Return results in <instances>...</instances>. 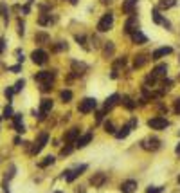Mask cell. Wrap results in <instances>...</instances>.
Masks as SVG:
<instances>
[{
  "label": "cell",
  "instance_id": "obj_1",
  "mask_svg": "<svg viewBox=\"0 0 180 193\" xmlns=\"http://www.w3.org/2000/svg\"><path fill=\"white\" fill-rule=\"evenodd\" d=\"M96 107H97V101H96L94 98H85L83 101H79L78 110H79L81 114H88V112H92Z\"/></svg>",
  "mask_w": 180,
  "mask_h": 193
},
{
  "label": "cell",
  "instance_id": "obj_2",
  "mask_svg": "<svg viewBox=\"0 0 180 193\" xmlns=\"http://www.w3.org/2000/svg\"><path fill=\"white\" fill-rule=\"evenodd\" d=\"M112 23H114V14H112V13H106V14L99 20V23H97V31H99V33H106V31L112 27Z\"/></svg>",
  "mask_w": 180,
  "mask_h": 193
},
{
  "label": "cell",
  "instance_id": "obj_3",
  "mask_svg": "<svg viewBox=\"0 0 180 193\" xmlns=\"http://www.w3.org/2000/svg\"><path fill=\"white\" fill-rule=\"evenodd\" d=\"M168 125H169V123H168V119H164V117H153V119H148V126L153 128V130H164Z\"/></svg>",
  "mask_w": 180,
  "mask_h": 193
},
{
  "label": "cell",
  "instance_id": "obj_4",
  "mask_svg": "<svg viewBox=\"0 0 180 193\" xmlns=\"http://www.w3.org/2000/svg\"><path fill=\"white\" fill-rule=\"evenodd\" d=\"M31 60H32L36 65H43V63L47 61V52H45V51H41V49H36V51H32Z\"/></svg>",
  "mask_w": 180,
  "mask_h": 193
},
{
  "label": "cell",
  "instance_id": "obj_5",
  "mask_svg": "<svg viewBox=\"0 0 180 193\" xmlns=\"http://www.w3.org/2000/svg\"><path fill=\"white\" fill-rule=\"evenodd\" d=\"M47 141H49V135H47V134L43 132V134L40 135V139H38V143H36V145L32 146V150H31V154H32V155H36V154H40V152H41V148H43V146L47 145Z\"/></svg>",
  "mask_w": 180,
  "mask_h": 193
},
{
  "label": "cell",
  "instance_id": "obj_6",
  "mask_svg": "<svg viewBox=\"0 0 180 193\" xmlns=\"http://www.w3.org/2000/svg\"><path fill=\"white\" fill-rule=\"evenodd\" d=\"M135 190H137V181H133V179H128L121 184V191L123 193H135Z\"/></svg>",
  "mask_w": 180,
  "mask_h": 193
},
{
  "label": "cell",
  "instance_id": "obj_7",
  "mask_svg": "<svg viewBox=\"0 0 180 193\" xmlns=\"http://www.w3.org/2000/svg\"><path fill=\"white\" fill-rule=\"evenodd\" d=\"M34 79H36V81H40V83L52 81V79H54V72H50V70H41V72H38V74L34 76Z\"/></svg>",
  "mask_w": 180,
  "mask_h": 193
},
{
  "label": "cell",
  "instance_id": "obj_8",
  "mask_svg": "<svg viewBox=\"0 0 180 193\" xmlns=\"http://www.w3.org/2000/svg\"><path fill=\"white\" fill-rule=\"evenodd\" d=\"M171 52H173V49H171V47H160V49L153 51L151 60H160L162 56H168V54H171Z\"/></svg>",
  "mask_w": 180,
  "mask_h": 193
},
{
  "label": "cell",
  "instance_id": "obj_9",
  "mask_svg": "<svg viewBox=\"0 0 180 193\" xmlns=\"http://www.w3.org/2000/svg\"><path fill=\"white\" fill-rule=\"evenodd\" d=\"M87 170V164H81L79 168H76V170H72V172H67V175H65V179L69 181V182H72L78 175H81V172H85Z\"/></svg>",
  "mask_w": 180,
  "mask_h": 193
},
{
  "label": "cell",
  "instance_id": "obj_10",
  "mask_svg": "<svg viewBox=\"0 0 180 193\" xmlns=\"http://www.w3.org/2000/svg\"><path fill=\"white\" fill-rule=\"evenodd\" d=\"M13 123H14V128H16L18 134H23V132H25V126H23V123H22V114H14V116H13Z\"/></svg>",
  "mask_w": 180,
  "mask_h": 193
},
{
  "label": "cell",
  "instance_id": "obj_11",
  "mask_svg": "<svg viewBox=\"0 0 180 193\" xmlns=\"http://www.w3.org/2000/svg\"><path fill=\"white\" fill-rule=\"evenodd\" d=\"M137 25H139V20H137L135 16H132V18L126 22L124 29H126V33H130V34H132V33H135V31H137Z\"/></svg>",
  "mask_w": 180,
  "mask_h": 193
},
{
  "label": "cell",
  "instance_id": "obj_12",
  "mask_svg": "<svg viewBox=\"0 0 180 193\" xmlns=\"http://www.w3.org/2000/svg\"><path fill=\"white\" fill-rule=\"evenodd\" d=\"M90 141H92V132H88V134L81 135V137L76 141V146H78V148H85V146H87Z\"/></svg>",
  "mask_w": 180,
  "mask_h": 193
},
{
  "label": "cell",
  "instance_id": "obj_13",
  "mask_svg": "<svg viewBox=\"0 0 180 193\" xmlns=\"http://www.w3.org/2000/svg\"><path fill=\"white\" fill-rule=\"evenodd\" d=\"M159 145H160V141H159V139H155V137H153V139H146V141L142 143V146H144L146 150H157V148H159Z\"/></svg>",
  "mask_w": 180,
  "mask_h": 193
},
{
  "label": "cell",
  "instance_id": "obj_14",
  "mask_svg": "<svg viewBox=\"0 0 180 193\" xmlns=\"http://www.w3.org/2000/svg\"><path fill=\"white\" fill-rule=\"evenodd\" d=\"M105 181H106V173H96V175L90 179V182H92L94 186H103Z\"/></svg>",
  "mask_w": 180,
  "mask_h": 193
},
{
  "label": "cell",
  "instance_id": "obj_15",
  "mask_svg": "<svg viewBox=\"0 0 180 193\" xmlns=\"http://www.w3.org/2000/svg\"><path fill=\"white\" fill-rule=\"evenodd\" d=\"M132 40H133V43H146V42H148V38H146L139 29H137L135 33H132Z\"/></svg>",
  "mask_w": 180,
  "mask_h": 193
},
{
  "label": "cell",
  "instance_id": "obj_16",
  "mask_svg": "<svg viewBox=\"0 0 180 193\" xmlns=\"http://www.w3.org/2000/svg\"><path fill=\"white\" fill-rule=\"evenodd\" d=\"M135 4H137V0H124V4H123V11L128 13V14H133V7H135Z\"/></svg>",
  "mask_w": 180,
  "mask_h": 193
},
{
  "label": "cell",
  "instance_id": "obj_17",
  "mask_svg": "<svg viewBox=\"0 0 180 193\" xmlns=\"http://www.w3.org/2000/svg\"><path fill=\"white\" fill-rule=\"evenodd\" d=\"M78 135H79V130H78V128H70V130L67 132V135H65V141H67V143H74Z\"/></svg>",
  "mask_w": 180,
  "mask_h": 193
},
{
  "label": "cell",
  "instance_id": "obj_18",
  "mask_svg": "<svg viewBox=\"0 0 180 193\" xmlns=\"http://www.w3.org/2000/svg\"><path fill=\"white\" fill-rule=\"evenodd\" d=\"M132 132V126L130 125H126V126H123L121 128V132H115V137L117 139H124V137H128V134Z\"/></svg>",
  "mask_w": 180,
  "mask_h": 193
},
{
  "label": "cell",
  "instance_id": "obj_19",
  "mask_svg": "<svg viewBox=\"0 0 180 193\" xmlns=\"http://www.w3.org/2000/svg\"><path fill=\"white\" fill-rule=\"evenodd\" d=\"M166 74H168V67H166L164 63H162V65H157L155 70H153V76H155V78H157V76H166Z\"/></svg>",
  "mask_w": 180,
  "mask_h": 193
},
{
  "label": "cell",
  "instance_id": "obj_20",
  "mask_svg": "<svg viewBox=\"0 0 180 193\" xmlns=\"http://www.w3.org/2000/svg\"><path fill=\"white\" fill-rule=\"evenodd\" d=\"M117 99H119V94H112L108 99H106V103H105V110H108V108H112L115 103H117Z\"/></svg>",
  "mask_w": 180,
  "mask_h": 193
},
{
  "label": "cell",
  "instance_id": "obj_21",
  "mask_svg": "<svg viewBox=\"0 0 180 193\" xmlns=\"http://www.w3.org/2000/svg\"><path fill=\"white\" fill-rule=\"evenodd\" d=\"M146 61H148V58H146L144 54H141V56H137V58H135V67H142Z\"/></svg>",
  "mask_w": 180,
  "mask_h": 193
},
{
  "label": "cell",
  "instance_id": "obj_22",
  "mask_svg": "<svg viewBox=\"0 0 180 193\" xmlns=\"http://www.w3.org/2000/svg\"><path fill=\"white\" fill-rule=\"evenodd\" d=\"M61 99H63V103H69L72 99V92L70 90H63L61 92Z\"/></svg>",
  "mask_w": 180,
  "mask_h": 193
},
{
  "label": "cell",
  "instance_id": "obj_23",
  "mask_svg": "<svg viewBox=\"0 0 180 193\" xmlns=\"http://www.w3.org/2000/svg\"><path fill=\"white\" fill-rule=\"evenodd\" d=\"M151 14H153V22H155V23H164V18L160 16V13H159V11H153Z\"/></svg>",
  "mask_w": 180,
  "mask_h": 193
},
{
  "label": "cell",
  "instance_id": "obj_24",
  "mask_svg": "<svg viewBox=\"0 0 180 193\" xmlns=\"http://www.w3.org/2000/svg\"><path fill=\"white\" fill-rule=\"evenodd\" d=\"M34 40H36V42H49V36H47L45 33H36Z\"/></svg>",
  "mask_w": 180,
  "mask_h": 193
},
{
  "label": "cell",
  "instance_id": "obj_25",
  "mask_svg": "<svg viewBox=\"0 0 180 193\" xmlns=\"http://www.w3.org/2000/svg\"><path fill=\"white\" fill-rule=\"evenodd\" d=\"M72 67H74L76 70H79L78 74H83V70L87 69V65H83V63H78V61H72Z\"/></svg>",
  "mask_w": 180,
  "mask_h": 193
},
{
  "label": "cell",
  "instance_id": "obj_26",
  "mask_svg": "<svg viewBox=\"0 0 180 193\" xmlns=\"http://www.w3.org/2000/svg\"><path fill=\"white\" fill-rule=\"evenodd\" d=\"M54 161H56V159H54L52 155H49V157H45V161H41V163H40V166H41V168H45V166H49V164H52Z\"/></svg>",
  "mask_w": 180,
  "mask_h": 193
},
{
  "label": "cell",
  "instance_id": "obj_27",
  "mask_svg": "<svg viewBox=\"0 0 180 193\" xmlns=\"http://www.w3.org/2000/svg\"><path fill=\"white\" fill-rule=\"evenodd\" d=\"M112 52H114V43H112V42H108V43L105 45V56H110Z\"/></svg>",
  "mask_w": 180,
  "mask_h": 193
},
{
  "label": "cell",
  "instance_id": "obj_28",
  "mask_svg": "<svg viewBox=\"0 0 180 193\" xmlns=\"http://www.w3.org/2000/svg\"><path fill=\"white\" fill-rule=\"evenodd\" d=\"M123 103H124V107H126V108H130V110H132V108H135V103H133L130 98H124V99H123Z\"/></svg>",
  "mask_w": 180,
  "mask_h": 193
},
{
  "label": "cell",
  "instance_id": "obj_29",
  "mask_svg": "<svg viewBox=\"0 0 180 193\" xmlns=\"http://www.w3.org/2000/svg\"><path fill=\"white\" fill-rule=\"evenodd\" d=\"M105 132H108V134H115V128H114V125L108 121V123H105Z\"/></svg>",
  "mask_w": 180,
  "mask_h": 193
},
{
  "label": "cell",
  "instance_id": "obj_30",
  "mask_svg": "<svg viewBox=\"0 0 180 193\" xmlns=\"http://www.w3.org/2000/svg\"><path fill=\"white\" fill-rule=\"evenodd\" d=\"M43 92H47V90H50L52 89V81H45V83H41V87H40Z\"/></svg>",
  "mask_w": 180,
  "mask_h": 193
},
{
  "label": "cell",
  "instance_id": "obj_31",
  "mask_svg": "<svg viewBox=\"0 0 180 193\" xmlns=\"http://www.w3.org/2000/svg\"><path fill=\"white\" fill-rule=\"evenodd\" d=\"M23 85H25V81H23V79H18V81H16V85H14V92L22 90V89H23Z\"/></svg>",
  "mask_w": 180,
  "mask_h": 193
},
{
  "label": "cell",
  "instance_id": "obj_32",
  "mask_svg": "<svg viewBox=\"0 0 180 193\" xmlns=\"http://www.w3.org/2000/svg\"><path fill=\"white\" fill-rule=\"evenodd\" d=\"M4 117H13V108H11V107H5V108H4Z\"/></svg>",
  "mask_w": 180,
  "mask_h": 193
},
{
  "label": "cell",
  "instance_id": "obj_33",
  "mask_svg": "<svg viewBox=\"0 0 180 193\" xmlns=\"http://www.w3.org/2000/svg\"><path fill=\"white\" fill-rule=\"evenodd\" d=\"M124 65H126V58H124V56L115 61V67H124Z\"/></svg>",
  "mask_w": 180,
  "mask_h": 193
},
{
  "label": "cell",
  "instance_id": "obj_34",
  "mask_svg": "<svg viewBox=\"0 0 180 193\" xmlns=\"http://www.w3.org/2000/svg\"><path fill=\"white\" fill-rule=\"evenodd\" d=\"M14 172H16V168H14V166H11V168H9V173L5 175V179H7V181H9V179H13V177H14Z\"/></svg>",
  "mask_w": 180,
  "mask_h": 193
},
{
  "label": "cell",
  "instance_id": "obj_35",
  "mask_svg": "<svg viewBox=\"0 0 180 193\" xmlns=\"http://www.w3.org/2000/svg\"><path fill=\"white\" fill-rule=\"evenodd\" d=\"M164 188H155V186H150L148 188V193H162Z\"/></svg>",
  "mask_w": 180,
  "mask_h": 193
},
{
  "label": "cell",
  "instance_id": "obj_36",
  "mask_svg": "<svg viewBox=\"0 0 180 193\" xmlns=\"http://www.w3.org/2000/svg\"><path fill=\"white\" fill-rule=\"evenodd\" d=\"M13 92H14V89H5V90H4V94H5V98H9V99L13 98Z\"/></svg>",
  "mask_w": 180,
  "mask_h": 193
},
{
  "label": "cell",
  "instance_id": "obj_37",
  "mask_svg": "<svg viewBox=\"0 0 180 193\" xmlns=\"http://www.w3.org/2000/svg\"><path fill=\"white\" fill-rule=\"evenodd\" d=\"M70 152H72V146H65V148L61 150V155H69Z\"/></svg>",
  "mask_w": 180,
  "mask_h": 193
},
{
  "label": "cell",
  "instance_id": "obj_38",
  "mask_svg": "<svg viewBox=\"0 0 180 193\" xmlns=\"http://www.w3.org/2000/svg\"><path fill=\"white\" fill-rule=\"evenodd\" d=\"M76 42H79V43L85 47V36H79V34H78V36H76Z\"/></svg>",
  "mask_w": 180,
  "mask_h": 193
},
{
  "label": "cell",
  "instance_id": "obj_39",
  "mask_svg": "<svg viewBox=\"0 0 180 193\" xmlns=\"http://www.w3.org/2000/svg\"><path fill=\"white\" fill-rule=\"evenodd\" d=\"M169 87H171V81H169V79H166V81L162 83V89H164V90H168Z\"/></svg>",
  "mask_w": 180,
  "mask_h": 193
},
{
  "label": "cell",
  "instance_id": "obj_40",
  "mask_svg": "<svg viewBox=\"0 0 180 193\" xmlns=\"http://www.w3.org/2000/svg\"><path fill=\"white\" fill-rule=\"evenodd\" d=\"M40 23H41V25L49 23V18H47V16H41V18H40Z\"/></svg>",
  "mask_w": 180,
  "mask_h": 193
},
{
  "label": "cell",
  "instance_id": "obj_41",
  "mask_svg": "<svg viewBox=\"0 0 180 193\" xmlns=\"http://www.w3.org/2000/svg\"><path fill=\"white\" fill-rule=\"evenodd\" d=\"M175 112H177V114H180V98L177 99V105H175Z\"/></svg>",
  "mask_w": 180,
  "mask_h": 193
},
{
  "label": "cell",
  "instance_id": "obj_42",
  "mask_svg": "<svg viewBox=\"0 0 180 193\" xmlns=\"http://www.w3.org/2000/svg\"><path fill=\"white\" fill-rule=\"evenodd\" d=\"M9 70H13V72H18V70H20V65H14V67H9Z\"/></svg>",
  "mask_w": 180,
  "mask_h": 193
},
{
  "label": "cell",
  "instance_id": "obj_43",
  "mask_svg": "<svg viewBox=\"0 0 180 193\" xmlns=\"http://www.w3.org/2000/svg\"><path fill=\"white\" fill-rule=\"evenodd\" d=\"M2 51H4V42L0 40V52H2Z\"/></svg>",
  "mask_w": 180,
  "mask_h": 193
},
{
  "label": "cell",
  "instance_id": "obj_44",
  "mask_svg": "<svg viewBox=\"0 0 180 193\" xmlns=\"http://www.w3.org/2000/svg\"><path fill=\"white\" fill-rule=\"evenodd\" d=\"M175 152H177V154H180V145L177 146V150H175Z\"/></svg>",
  "mask_w": 180,
  "mask_h": 193
},
{
  "label": "cell",
  "instance_id": "obj_45",
  "mask_svg": "<svg viewBox=\"0 0 180 193\" xmlns=\"http://www.w3.org/2000/svg\"><path fill=\"white\" fill-rule=\"evenodd\" d=\"M70 2H72V4H78V0H70Z\"/></svg>",
  "mask_w": 180,
  "mask_h": 193
},
{
  "label": "cell",
  "instance_id": "obj_46",
  "mask_svg": "<svg viewBox=\"0 0 180 193\" xmlns=\"http://www.w3.org/2000/svg\"><path fill=\"white\" fill-rule=\"evenodd\" d=\"M178 182H180V177H178Z\"/></svg>",
  "mask_w": 180,
  "mask_h": 193
},
{
  "label": "cell",
  "instance_id": "obj_47",
  "mask_svg": "<svg viewBox=\"0 0 180 193\" xmlns=\"http://www.w3.org/2000/svg\"><path fill=\"white\" fill-rule=\"evenodd\" d=\"M178 79H180V76H178Z\"/></svg>",
  "mask_w": 180,
  "mask_h": 193
},
{
  "label": "cell",
  "instance_id": "obj_48",
  "mask_svg": "<svg viewBox=\"0 0 180 193\" xmlns=\"http://www.w3.org/2000/svg\"><path fill=\"white\" fill-rule=\"evenodd\" d=\"M58 193H59V191H58Z\"/></svg>",
  "mask_w": 180,
  "mask_h": 193
}]
</instances>
